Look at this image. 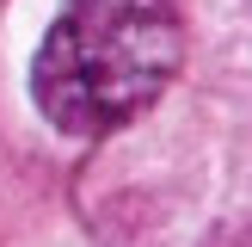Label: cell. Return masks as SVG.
<instances>
[{
    "mask_svg": "<svg viewBox=\"0 0 252 247\" xmlns=\"http://www.w3.org/2000/svg\"><path fill=\"white\" fill-rule=\"evenodd\" d=\"M185 62L172 0H62L31 62V99L62 136H111L135 124Z\"/></svg>",
    "mask_w": 252,
    "mask_h": 247,
    "instance_id": "6da1fadb",
    "label": "cell"
},
{
    "mask_svg": "<svg viewBox=\"0 0 252 247\" xmlns=\"http://www.w3.org/2000/svg\"><path fill=\"white\" fill-rule=\"evenodd\" d=\"M216 247H252V222H246V229H228V235H221Z\"/></svg>",
    "mask_w": 252,
    "mask_h": 247,
    "instance_id": "7a4b0ae2",
    "label": "cell"
}]
</instances>
